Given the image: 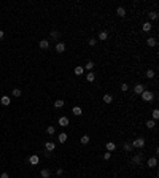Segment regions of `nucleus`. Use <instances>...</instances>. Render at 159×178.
<instances>
[{"mask_svg": "<svg viewBox=\"0 0 159 178\" xmlns=\"http://www.w3.org/2000/svg\"><path fill=\"white\" fill-rule=\"evenodd\" d=\"M140 95H142V100H143V102H151V100L154 99V94L150 91V89H145Z\"/></svg>", "mask_w": 159, "mask_h": 178, "instance_id": "f257e3e1", "label": "nucleus"}, {"mask_svg": "<svg viewBox=\"0 0 159 178\" xmlns=\"http://www.w3.org/2000/svg\"><path fill=\"white\" fill-rule=\"evenodd\" d=\"M143 146H145V138H142V137H138L137 140L132 142V148H143Z\"/></svg>", "mask_w": 159, "mask_h": 178, "instance_id": "f03ea898", "label": "nucleus"}, {"mask_svg": "<svg viewBox=\"0 0 159 178\" xmlns=\"http://www.w3.org/2000/svg\"><path fill=\"white\" fill-rule=\"evenodd\" d=\"M38 162H40V158H38L37 154L29 156V164H30V165H38Z\"/></svg>", "mask_w": 159, "mask_h": 178, "instance_id": "7ed1b4c3", "label": "nucleus"}, {"mask_svg": "<svg viewBox=\"0 0 159 178\" xmlns=\"http://www.w3.org/2000/svg\"><path fill=\"white\" fill-rule=\"evenodd\" d=\"M151 29H153V24H151L150 21H147V22L142 24V30H143V32H150Z\"/></svg>", "mask_w": 159, "mask_h": 178, "instance_id": "20e7f679", "label": "nucleus"}, {"mask_svg": "<svg viewBox=\"0 0 159 178\" xmlns=\"http://www.w3.org/2000/svg\"><path fill=\"white\" fill-rule=\"evenodd\" d=\"M69 122H70V121H69V118H67V116H61V118H59V126H62V127L69 126Z\"/></svg>", "mask_w": 159, "mask_h": 178, "instance_id": "39448f33", "label": "nucleus"}, {"mask_svg": "<svg viewBox=\"0 0 159 178\" xmlns=\"http://www.w3.org/2000/svg\"><path fill=\"white\" fill-rule=\"evenodd\" d=\"M147 164H148V167H150V169H154L156 165H157V159H156V158H150Z\"/></svg>", "mask_w": 159, "mask_h": 178, "instance_id": "423d86ee", "label": "nucleus"}, {"mask_svg": "<svg viewBox=\"0 0 159 178\" xmlns=\"http://www.w3.org/2000/svg\"><path fill=\"white\" fill-rule=\"evenodd\" d=\"M72 113L75 114V116H81V114H83V110H81V107H73V108H72Z\"/></svg>", "mask_w": 159, "mask_h": 178, "instance_id": "0eeeda50", "label": "nucleus"}, {"mask_svg": "<svg viewBox=\"0 0 159 178\" xmlns=\"http://www.w3.org/2000/svg\"><path fill=\"white\" fill-rule=\"evenodd\" d=\"M116 15H118L119 18H124V16H126V10H124L123 6H118V8H116Z\"/></svg>", "mask_w": 159, "mask_h": 178, "instance_id": "6e6552de", "label": "nucleus"}, {"mask_svg": "<svg viewBox=\"0 0 159 178\" xmlns=\"http://www.w3.org/2000/svg\"><path fill=\"white\" fill-rule=\"evenodd\" d=\"M145 91V86L143 84H135V87H134V92L135 94H142Z\"/></svg>", "mask_w": 159, "mask_h": 178, "instance_id": "1a4fd4ad", "label": "nucleus"}, {"mask_svg": "<svg viewBox=\"0 0 159 178\" xmlns=\"http://www.w3.org/2000/svg\"><path fill=\"white\" fill-rule=\"evenodd\" d=\"M94 80H96V75H94V72H88V73H86V81L92 83Z\"/></svg>", "mask_w": 159, "mask_h": 178, "instance_id": "9d476101", "label": "nucleus"}, {"mask_svg": "<svg viewBox=\"0 0 159 178\" xmlns=\"http://www.w3.org/2000/svg\"><path fill=\"white\" fill-rule=\"evenodd\" d=\"M45 148H46V151H54V148H56V143H54V142H46Z\"/></svg>", "mask_w": 159, "mask_h": 178, "instance_id": "9b49d317", "label": "nucleus"}, {"mask_svg": "<svg viewBox=\"0 0 159 178\" xmlns=\"http://www.w3.org/2000/svg\"><path fill=\"white\" fill-rule=\"evenodd\" d=\"M107 38H108V32H107V30H102V32L99 33V40H100V42H105Z\"/></svg>", "mask_w": 159, "mask_h": 178, "instance_id": "f8f14e48", "label": "nucleus"}, {"mask_svg": "<svg viewBox=\"0 0 159 178\" xmlns=\"http://www.w3.org/2000/svg\"><path fill=\"white\" fill-rule=\"evenodd\" d=\"M56 51H57V53H64V51H65V43L59 42V43L56 45Z\"/></svg>", "mask_w": 159, "mask_h": 178, "instance_id": "ddd939ff", "label": "nucleus"}, {"mask_svg": "<svg viewBox=\"0 0 159 178\" xmlns=\"http://www.w3.org/2000/svg\"><path fill=\"white\" fill-rule=\"evenodd\" d=\"M0 104H2L3 107H8L10 105V97L8 95H3L2 99H0Z\"/></svg>", "mask_w": 159, "mask_h": 178, "instance_id": "4468645a", "label": "nucleus"}, {"mask_svg": "<svg viewBox=\"0 0 159 178\" xmlns=\"http://www.w3.org/2000/svg\"><path fill=\"white\" fill-rule=\"evenodd\" d=\"M147 45L150 46V48H153V46H156L157 45V42H156V38H153V37H150L148 40H147Z\"/></svg>", "mask_w": 159, "mask_h": 178, "instance_id": "2eb2a0df", "label": "nucleus"}, {"mask_svg": "<svg viewBox=\"0 0 159 178\" xmlns=\"http://www.w3.org/2000/svg\"><path fill=\"white\" fill-rule=\"evenodd\" d=\"M57 140H59L61 143H65V142H67V134H65V132H61L59 137H57Z\"/></svg>", "mask_w": 159, "mask_h": 178, "instance_id": "dca6fc26", "label": "nucleus"}, {"mask_svg": "<svg viewBox=\"0 0 159 178\" xmlns=\"http://www.w3.org/2000/svg\"><path fill=\"white\" fill-rule=\"evenodd\" d=\"M38 46L42 48V49H48V48H49V42H48V40H42V42L38 43Z\"/></svg>", "mask_w": 159, "mask_h": 178, "instance_id": "f3484780", "label": "nucleus"}, {"mask_svg": "<svg viewBox=\"0 0 159 178\" xmlns=\"http://www.w3.org/2000/svg\"><path fill=\"white\" fill-rule=\"evenodd\" d=\"M115 149H116V143H113V142H108V143H107V151L113 153Z\"/></svg>", "mask_w": 159, "mask_h": 178, "instance_id": "a211bd4d", "label": "nucleus"}, {"mask_svg": "<svg viewBox=\"0 0 159 178\" xmlns=\"http://www.w3.org/2000/svg\"><path fill=\"white\" fill-rule=\"evenodd\" d=\"M103 102H105V104H111V102H113V95L111 94H105L103 95Z\"/></svg>", "mask_w": 159, "mask_h": 178, "instance_id": "6ab92c4d", "label": "nucleus"}, {"mask_svg": "<svg viewBox=\"0 0 159 178\" xmlns=\"http://www.w3.org/2000/svg\"><path fill=\"white\" fill-rule=\"evenodd\" d=\"M40 175H42V178H49V176H51V172H49L48 169H43L42 172H40Z\"/></svg>", "mask_w": 159, "mask_h": 178, "instance_id": "aec40b11", "label": "nucleus"}, {"mask_svg": "<svg viewBox=\"0 0 159 178\" xmlns=\"http://www.w3.org/2000/svg\"><path fill=\"white\" fill-rule=\"evenodd\" d=\"M123 148H124V149H126L127 153H130L132 149H134V148H132V143H130V142H124V145H123Z\"/></svg>", "mask_w": 159, "mask_h": 178, "instance_id": "412c9836", "label": "nucleus"}, {"mask_svg": "<svg viewBox=\"0 0 159 178\" xmlns=\"http://www.w3.org/2000/svg\"><path fill=\"white\" fill-rule=\"evenodd\" d=\"M73 72H75V75H78V76H80V75H83V73H84V69H83L81 65H78V67H75V70H73Z\"/></svg>", "mask_w": 159, "mask_h": 178, "instance_id": "4be33fe9", "label": "nucleus"}, {"mask_svg": "<svg viewBox=\"0 0 159 178\" xmlns=\"http://www.w3.org/2000/svg\"><path fill=\"white\" fill-rule=\"evenodd\" d=\"M80 143H81V145H88L89 143V135H83L81 138H80Z\"/></svg>", "mask_w": 159, "mask_h": 178, "instance_id": "5701e85b", "label": "nucleus"}, {"mask_svg": "<svg viewBox=\"0 0 159 178\" xmlns=\"http://www.w3.org/2000/svg\"><path fill=\"white\" fill-rule=\"evenodd\" d=\"M52 105H54V108H62V107L65 105V102H64V100H56Z\"/></svg>", "mask_w": 159, "mask_h": 178, "instance_id": "b1692460", "label": "nucleus"}, {"mask_svg": "<svg viewBox=\"0 0 159 178\" xmlns=\"http://www.w3.org/2000/svg\"><path fill=\"white\" fill-rule=\"evenodd\" d=\"M154 126H156V121H153V119L147 121V127H148V129H154Z\"/></svg>", "mask_w": 159, "mask_h": 178, "instance_id": "393cba45", "label": "nucleus"}, {"mask_svg": "<svg viewBox=\"0 0 159 178\" xmlns=\"http://www.w3.org/2000/svg\"><path fill=\"white\" fill-rule=\"evenodd\" d=\"M13 95H15V97H21L22 95V91L18 89V87H15V89H13Z\"/></svg>", "mask_w": 159, "mask_h": 178, "instance_id": "a878e982", "label": "nucleus"}, {"mask_svg": "<svg viewBox=\"0 0 159 178\" xmlns=\"http://www.w3.org/2000/svg\"><path fill=\"white\" fill-rule=\"evenodd\" d=\"M134 162H135L137 165H140V164H142V154H135V156H134Z\"/></svg>", "mask_w": 159, "mask_h": 178, "instance_id": "bb28decb", "label": "nucleus"}, {"mask_svg": "<svg viewBox=\"0 0 159 178\" xmlns=\"http://www.w3.org/2000/svg\"><path fill=\"white\" fill-rule=\"evenodd\" d=\"M157 119H159V110L154 108L153 110V121H157Z\"/></svg>", "mask_w": 159, "mask_h": 178, "instance_id": "cd10ccee", "label": "nucleus"}, {"mask_svg": "<svg viewBox=\"0 0 159 178\" xmlns=\"http://www.w3.org/2000/svg\"><path fill=\"white\" fill-rule=\"evenodd\" d=\"M148 16H150L151 21H156V19H157V13H156V11H151V13H148Z\"/></svg>", "mask_w": 159, "mask_h": 178, "instance_id": "c85d7f7f", "label": "nucleus"}, {"mask_svg": "<svg viewBox=\"0 0 159 178\" xmlns=\"http://www.w3.org/2000/svg\"><path fill=\"white\" fill-rule=\"evenodd\" d=\"M46 132H48V135H54V132H56V127H52V126H49L48 129H46Z\"/></svg>", "mask_w": 159, "mask_h": 178, "instance_id": "c756f323", "label": "nucleus"}, {"mask_svg": "<svg viewBox=\"0 0 159 178\" xmlns=\"http://www.w3.org/2000/svg\"><path fill=\"white\" fill-rule=\"evenodd\" d=\"M49 37H51V38H56V40H57V38H59V37H61V33H59V32H57V30H52V32H51V35H49Z\"/></svg>", "mask_w": 159, "mask_h": 178, "instance_id": "7c9ffc66", "label": "nucleus"}, {"mask_svg": "<svg viewBox=\"0 0 159 178\" xmlns=\"http://www.w3.org/2000/svg\"><path fill=\"white\" fill-rule=\"evenodd\" d=\"M154 75H156V73H154V70H147V78H150V80H151V78H154Z\"/></svg>", "mask_w": 159, "mask_h": 178, "instance_id": "2f4dec72", "label": "nucleus"}, {"mask_svg": "<svg viewBox=\"0 0 159 178\" xmlns=\"http://www.w3.org/2000/svg\"><path fill=\"white\" fill-rule=\"evenodd\" d=\"M86 69H88V70H92V69H94V62H92V60H89V62L86 64Z\"/></svg>", "mask_w": 159, "mask_h": 178, "instance_id": "473e14b6", "label": "nucleus"}, {"mask_svg": "<svg viewBox=\"0 0 159 178\" xmlns=\"http://www.w3.org/2000/svg\"><path fill=\"white\" fill-rule=\"evenodd\" d=\"M110 158H111V153H110V151H107V153L103 154V159H105V161H108Z\"/></svg>", "mask_w": 159, "mask_h": 178, "instance_id": "72a5a7b5", "label": "nucleus"}, {"mask_svg": "<svg viewBox=\"0 0 159 178\" xmlns=\"http://www.w3.org/2000/svg\"><path fill=\"white\" fill-rule=\"evenodd\" d=\"M127 89H129V86H127L126 83H123V84H121V91H123V92H126Z\"/></svg>", "mask_w": 159, "mask_h": 178, "instance_id": "f704fd0d", "label": "nucleus"}, {"mask_svg": "<svg viewBox=\"0 0 159 178\" xmlns=\"http://www.w3.org/2000/svg\"><path fill=\"white\" fill-rule=\"evenodd\" d=\"M96 43H97V40H96V38H89V45H91V46H94Z\"/></svg>", "mask_w": 159, "mask_h": 178, "instance_id": "c9c22d12", "label": "nucleus"}, {"mask_svg": "<svg viewBox=\"0 0 159 178\" xmlns=\"http://www.w3.org/2000/svg\"><path fill=\"white\" fill-rule=\"evenodd\" d=\"M0 178H10V175H8V173H6V172H3V173H2V175H0Z\"/></svg>", "mask_w": 159, "mask_h": 178, "instance_id": "e433bc0d", "label": "nucleus"}, {"mask_svg": "<svg viewBox=\"0 0 159 178\" xmlns=\"http://www.w3.org/2000/svg\"><path fill=\"white\" fill-rule=\"evenodd\" d=\"M56 173H57V175H59V176H61V175H62V173H64V170H62V169H57V170H56Z\"/></svg>", "mask_w": 159, "mask_h": 178, "instance_id": "4c0bfd02", "label": "nucleus"}, {"mask_svg": "<svg viewBox=\"0 0 159 178\" xmlns=\"http://www.w3.org/2000/svg\"><path fill=\"white\" fill-rule=\"evenodd\" d=\"M3 35H5V33H3V30H0V40L3 38Z\"/></svg>", "mask_w": 159, "mask_h": 178, "instance_id": "58836bf2", "label": "nucleus"}, {"mask_svg": "<svg viewBox=\"0 0 159 178\" xmlns=\"http://www.w3.org/2000/svg\"><path fill=\"white\" fill-rule=\"evenodd\" d=\"M59 178H61V176H59Z\"/></svg>", "mask_w": 159, "mask_h": 178, "instance_id": "ea45409f", "label": "nucleus"}]
</instances>
